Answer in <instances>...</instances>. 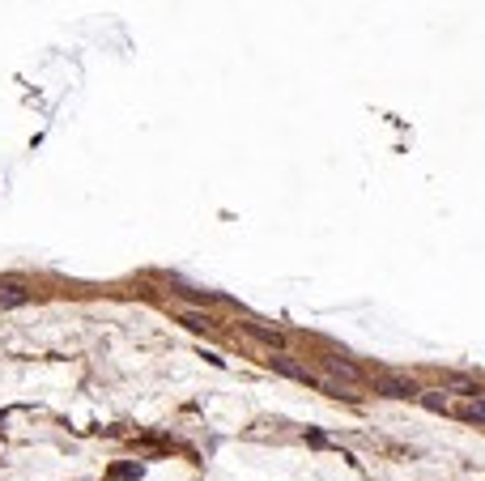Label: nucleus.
<instances>
[{"label":"nucleus","instance_id":"obj_1","mask_svg":"<svg viewBox=\"0 0 485 481\" xmlns=\"http://www.w3.org/2000/svg\"><path fill=\"white\" fill-rule=\"evenodd\" d=\"M375 392L379 396H388V400H404V396H418L422 388L409 380V375H396V370H379V380H375Z\"/></svg>","mask_w":485,"mask_h":481},{"label":"nucleus","instance_id":"obj_2","mask_svg":"<svg viewBox=\"0 0 485 481\" xmlns=\"http://www.w3.org/2000/svg\"><path fill=\"white\" fill-rule=\"evenodd\" d=\"M324 366L336 375V380H345V384H362V370H358L350 358H340V354H328V358H324Z\"/></svg>","mask_w":485,"mask_h":481},{"label":"nucleus","instance_id":"obj_3","mask_svg":"<svg viewBox=\"0 0 485 481\" xmlns=\"http://www.w3.org/2000/svg\"><path fill=\"white\" fill-rule=\"evenodd\" d=\"M30 302V290L22 282H0V307H26Z\"/></svg>","mask_w":485,"mask_h":481},{"label":"nucleus","instance_id":"obj_4","mask_svg":"<svg viewBox=\"0 0 485 481\" xmlns=\"http://www.w3.org/2000/svg\"><path fill=\"white\" fill-rule=\"evenodd\" d=\"M443 388H447V392H460V396H468V400L481 392V388L468 380V375H456V370H447V375H443Z\"/></svg>","mask_w":485,"mask_h":481},{"label":"nucleus","instance_id":"obj_5","mask_svg":"<svg viewBox=\"0 0 485 481\" xmlns=\"http://www.w3.org/2000/svg\"><path fill=\"white\" fill-rule=\"evenodd\" d=\"M272 370L290 375V380H311V375H306V366H298V362H294V358H286V354H272Z\"/></svg>","mask_w":485,"mask_h":481},{"label":"nucleus","instance_id":"obj_6","mask_svg":"<svg viewBox=\"0 0 485 481\" xmlns=\"http://www.w3.org/2000/svg\"><path fill=\"white\" fill-rule=\"evenodd\" d=\"M456 418H464V422H485V396H472L468 405H460Z\"/></svg>","mask_w":485,"mask_h":481},{"label":"nucleus","instance_id":"obj_7","mask_svg":"<svg viewBox=\"0 0 485 481\" xmlns=\"http://www.w3.org/2000/svg\"><path fill=\"white\" fill-rule=\"evenodd\" d=\"M418 400L430 409V414H447V409H452V405H447V396L443 392H418Z\"/></svg>","mask_w":485,"mask_h":481},{"label":"nucleus","instance_id":"obj_8","mask_svg":"<svg viewBox=\"0 0 485 481\" xmlns=\"http://www.w3.org/2000/svg\"><path fill=\"white\" fill-rule=\"evenodd\" d=\"M183 324H188V328H196V332H200V328H204V332L213 328V320H209V316H200V311H183Z\"/></svg>","mask_w":485,"mask_h":481},{"label":"nucleus","instance_id":"obj_9","mask_svg":"<svg viewBox=\"0 0 485 481\" xmlns=\"http://www.w3.org/2000/svg\"><path fill=\"white\" fill-rule=\"evenodd\" d=\"M111 477H115V481H128V477H141V464H120V468H111Z\"/></svg>","mask_w":485,"mask_h":481},{"label":"nucleus","instance_id":"obj_10","mask_svg":"<svg viewBox=\"0 0 485 481\" xmlns=\"http://www.w3.org/2000/svg\"><path fill=\"white\" fill-rule=\"evenodd\" d=\"M260 341H268V345H281V332H277V328H252Z\"/></svg>","mask_w":485,"mask_h":481}]
</instances>
